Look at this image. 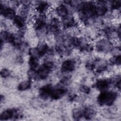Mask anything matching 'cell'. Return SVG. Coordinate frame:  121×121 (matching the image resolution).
<instances>
[{"label": "cell", "instance_id": "8992f818", "mask_svg": "<svg viewBox=\"0 0 121 121\" xmlns=\"http://www.w3.org/2000/svg\"><path fill=\"white\" fill-rule=\"evenodd\" d=\"M13 23L16 27L17 28H22L24 26L25 21L22 17L18 16H15L14 18Z\"/></svg>", "mask_w": 121, "mask_h": 121}, {"label": "cell", "instance_id": "ba28073f", "mask_svg": "<svg viewBox=\"0 0 121 121\" xmlns=\"http://www.w3.org/2000/svg\"><path fill=\"white\" fill-rule=\"evenodd\" d=\"M31 84L29 81H24L21 82L18 86V89L19 90H25L29 88Z\"/></svg>", "mask_w": 121, "mask_h": 121}, {"label": "cell", "instance_id": "8fae6325", "mask_svg": "<svg viewBox=\"0 0 121 121\" xmlns=\"http://www.w3.org/2000/svg\"><path fill=\"white\" fill-rule=\"evenodd\" d=\"M80 90H81V91H82L85 93H88L90 91L89 88H88L87 86H81Z\"/></svg>", "mask_w": 121, "mask_h": 121}, {"label": "cell", "instance_id": "277c9868", "mask_svg": "<svg viewBox=\"0 0 121 121\" xmlns=\"http://www.w3.org/2000/svg\"><path fill=\"white\" fill-rule=\"evenodd\" d=\"M65 90L63 89H57L52 91L51 94V97L52 99H57L61 98L65 94Z\"/></svg>", "mask_w": 121, "mask_h": 121}, {"label": "cell", "instance_id": "7a4b0ae2", "mask_svg": "<svg viewBox=\"0 0 121 121\" xmlns=\"http://www.w3.org/2000/svg\"><path fill=\"white\" fill-rule=\"evenodd\" d=\"M75 68V62L72 60H67L63 62L61 66V70L63 71H71Z\"/></svg>", "mask_w": 121, "mask_h": 121}, {"label": "cell", "instance_id": "52a82bcc", "mask_svg": "<svg viewBox=\"0 0 121 121\" xmlns=\"http://www.w3.org/2000/svg\"><path fill=\"white\" fill-rule=\"evenodd\" d=\"M109 82L105 79H101L98 80L96 83V87L99 90H103L108 87Z\"/></svg>", "mask_w": 121, "mask_h": 121}, {"label": "cell", "instance_id": "3957f363", "mask_svg": "<svg viewBox=\"0 0 121 121\" xmlns=\"http://www.w3.org/2000/svg\"><path fill=\"white\" fill-rule=\"evenodd\" d=\"M56 13L60 17H66L68 14V10L65 6L60 5L56 8Z\"/></svg>", "mask_w": 121, "mask_h": 121}, {"label": "cell", "instance_id": "6da1fadb", "mask_svg": "<svg viewBox=\"0 0 121 121\" xmlns=\"http://www.w3.org/2000/svg\"><path fill=\"white\" fill-rule=\"evenodd\" d=\"M116 95L113 92H103L98 97V102L102 105H110L116 99Z\"/></svg>", "mask_w": 121, "mask_h": 121}, {"label": "cell", "instance_id": "9c48e42d", "mask_svg": "<svg viewBox=\"0 0 121 121\" xmlns=\"http://www.w3.org/2000/svg\"><path fill=\"white\" fill-rule=\"evenodd\" d=\"M29 63L32 68L35 69L38 65V60L35 57L32 56L29 60Z\"/></svg>", "mask_w": 121, "mask_h": 121}, {"label": "cell", "instance_id": "30bf717a", "mask_svg": "<svg viewBox=\"0 0 121 121\" xmlns=\"http://www.w3.org/2000/svg\"><path fill=\"white\" fill-rule=\"evenodd\" d=\"M0 75L1 77L6 78L10 75V72L8 69H3L1 70Z\"/></svg>", "mask_w": 121, "mask_h": 121}, {"label": "cell", "instance_id": "5b68a950", "mask_svg": "<svg viewBox=\"0 0 121 121\" xmlns=\"http://www.w3.org/2000/svg\"><path fill=\"white\" fill-rule=\"evenodd\" d=\"M14 113V111L11 109H9L5 111L0 115L1 120H6L12 118Z\"/></svg>", "mask_w": 121, "mask_h": 121}]
</instances>
